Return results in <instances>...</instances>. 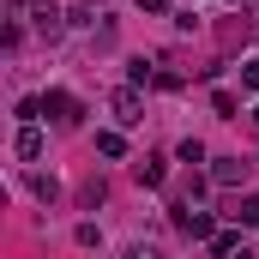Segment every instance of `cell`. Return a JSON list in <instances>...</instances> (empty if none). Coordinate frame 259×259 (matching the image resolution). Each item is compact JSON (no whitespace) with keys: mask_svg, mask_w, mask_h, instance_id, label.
Listing matches in <instances>:
<instances>
[{"mask_svg":"<svg viewBox=\"0 0 259 259\" xmlns=\"http://www.w3.org/2000/svg\"><path fill=\"white\" fill-rule=\"evenodd\" d=\"M115 121L121 127H139L145 115H139V91H115Z\"/></svg>","mask_w":259,"mask_h":259,"instance_id":"1","label":"cell"},{"mask_svg":"<svg viewBox=\"0 0 259 259\" xmlns=\"http://www.w3.org/2000/svg\"><path fill=\"white\" fill-rule=\"evenodd\" d=\"M42 109H49L55 121H78V103H72L66 91H49V97H42Z\"/></svg>","mask_w":259,"mask_h":259,"instance_id":"2","label":"cell"},{"mask_svg":"<svg viewBox=\"0 0 259 259\" xmlns=\"http://www.w3.org/2000/svg\"><path fill=\"white\" fill-rule=\"evenodd\" d=\"M181 229H187V235H205V241L217 235V229H211V211H181Z\"/></svg>","mask_w":259,"mask_h":259,"instance_id":"3","label":"cell"},{"mask_svg":"<svg viewBox=\"0 0 259 259\" xmlns=\"http://www.w3.org/2000/svg\"><path fill=\"white\" fill-rule=\"evenodd\" d=\"M241 175H247V163H241V157H217V181H223V187H235Z\"/></svg>","mask_w":259,"mask_h":259,"instance_id":"4","label":"cell"},{"mask_svg":"<svg viewBox=\"0 0 259 259\" xmlns=\"http://www.w3.org/2000/svg\"><path fill=\"white\" fill-rule=\"evenodd\" d=\"M12 151H18V157H24V163H30V157H36V151H42V133H36V127H24V133H18V145H12Z\"/></svg>","mask_w":259,"mask_h":259,"instance_id":"5","label":"cell"},{"mask_svg":"<svg viewBox=\"0 0 259 259\" xmlns=\"http://www.w3.org/2000/svg\"><path fill=\"white\" fill-rule=\"evenodd\" d=\"M139 181H145V187H163V157H145V163H139Z\"/></svg>","mask_w":259,"mask_h":259,"instance_id":"6","label":"cell"},{"mask_svg":"<svg viewBox=\"0 0 259 259\" xmlns=\"http://www.w3.org/2000/svg\"><path fill=\"white\" fill-rule=\"evenodd\" d=\"M97 151H103V157H121L127 145H121V133H97Z\"/></svg>","mask_w":259,"mask_h":259,"instance_id":"7","label":"cell"},{"mask_svg":"<svg viewBox=\"0 0 259 259\" xmlns=\"http://www.w3.org/2000/svg\"><path fill=\"white\" fill-rule=\"evenodd\" d=\"M127 259H163V247H145L139 241V247H127Z\"/></svg>","mask_w":259,"mask_h":259,"instance_id":"8","label":"cell"},{"mask_svg":"<svg viewBox=\"0 0 259 259\" xmlns=\"http://www.w3.org/2000/svg\"><path fill=\"white\" fill-rule=\"evenodd\" d=\"M241 84H247V91H259V61H253V66H241Z\"/></svg>","mask_w":259,"mask_h":259,"instance_id":"9","label":"cell"},{"mask_svg":"<svg viewBox=\"0 0 259 259\" xmlns=\"http://www.w3.org/2000/svg\"><path fill=\"white\" fill-rule=\"evenodd\" d=\"M241 217H247V223H259V193L247 199V205H241Z\"/></svg>","mask_w":259,"mask_h":259,"instance_id":"10","label":"cell"},{"mask_svg":"<svg viewBox=\"0 0 259 259\" xmlns=\"http://www.w3.org/2000/svg\"><path fill=\"white\" fill-rule=\"evenodd\" d=\"M253 127H259V109H253Z\"/></svg>","mask_w":259,"mask_h":259,"instance_id":"11","label":"cell"}]
</instances>
